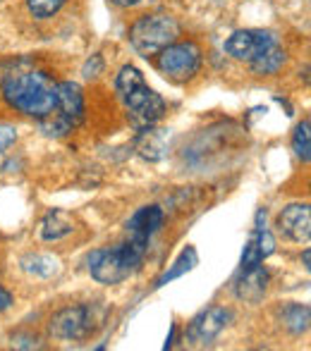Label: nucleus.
Segmentation results:
<instances>
[{
	"mask_svg": "<svg viewBox=\"0 0 311 351\" xmlns=\"http://www.w3.org/2000/svg\"><path fill=\"white\" fill-rule=\"evenodd\" d=\"M17 141V132H14V127L10 125H0V153L8 151L12 143Z\"/></svg>",
	"mask_w": 311,
	"mask_h": 351,
	"instance_id": "21",
	"label": "nucleus"
},
{
	"mask_svg": "<svg viewBox=\"0 0 311 351\" xmlns=\"http://www.w3.org/2000/svg\"><path fill=\"white\" fill-rule=\"evenodd\" d=\"M65 3L67 0H27V8L36 19H48L60 12V8Z\"/></svg>",
	"mask_w": 311,
	"mask_h": 351,
	"instance_id": "18",
	"label": "nucleus"
},
{
	"mask_svg": "<svg viewBox=\"0 0 311 351\" xmlns=\"http://www.w3.org/2000/svg\"><path fill=\"white\" fill-rule=\"evenodd\" d=\"M285 325L295 332H302V330L309 328V308L307 306H288L283 313Z\"/></svg>",
	"mask_w": 311,
	"mask_h": 351,
	"instance_id": "17",
	"label": "nucleus"
},
{
	"mask_svg": "<svg viewBox=\"0 0 311 351\" xmlns=\"http://www.w3.org/2000/svg\"><path fill=\"white\" fill-rule=\"evenodd\" d=\"M56 110H58L56 130L60 132V134L75 130L79 122L84 120V96H82V88H79L75 82L58 84Z\"/></svg>",
	"mask_w": 311,
	"mask_h": 351,
	"instance_id": "8",
	"label": "nucleus"
},
{
	"mask_svg": "<svg viewBox=\"0 0 311 351\" xmlns=\"http://www.w3.org/2000/svg\"><path fill=\"white\" fill-rule=\"evenodd\" d=\"M194 265H196V251L189 246V249L182 251L180 258L175 261V265H172V268L168 270V273L163 275L161 280H158V287H163V285H165V282H170V280H175V278H180V275L189 273V270L194 268Z\"/></svg>",
	"mask_w": 311,
	"mask_h": 351,
	"instance_id": "15",
	"label": "nucleus"
},
{
	"mask_svg": "<svg viewBox=\"0 0 311 351\" xmlns=\"http://www.w3.org/2000/svg\"><path fill=\"white\" fill-rule=\"evenodd\" d=\"M115 86L137 127H154L165 115V101L146 84L144 74L135 65L122 67L115 79Z\"/></svg>",
	"mask_w": 311,
	"mask_h": 351,
	"instance_id": "2",
	"label": "nucleus"
},
{
	"mask_svg": "<svg viewBox=\"0 0 311 351\" xmlns=\"http://www.w3.org/2000/svg\"><path fill=\"white\" fill-rule=\"evenodd\" d=\"M10 304H12V296H10L8 289H3V287H0V311L10 308Z\"/></svg>",
	"mask_w": 311,
	"mask_h": 351,
	"instance_id": "22",
	"label": "nucleus"
},
{
	"mask_svg": "<svg viewBox=\"0 0 311 351\" xmlns=\"http://www.w3.org/2000/svg\"><path fill=\"white\" fill-rule=\"evenodd\" d=\"M24 270H29L34 275H41V278H48L58 268H56V261L48 258V256H29V258H24Z\"/></svg>",
	"mask_w": 311,
	"mask_h": 351,
	"instance_id": "19",
	"label": "nucleus"
},
{
	"mask_svg": "<svg viewBox=\"0 0 311 351\" xmlns=\"http://www.w3.org/2000/svg\"><path fill=\"white\" fill-rule=\"evenodd\" d=\"M266 287H268V273L259 263L254 268L242 270V278L237 280V296L249 301V304H256L266 294Z\"/></svg>",
	"mask_w": 311,
	"mask_h": 351,
	"instance_id": "12",
	"label": "nucleus"
},
{
	"mask_svg": "<svg viewBox=\"0 0 311 351\" xmlns=\"http://www.w3.org/2000/svg\"><path fill=\"white\" fill-rule=\"evenodd\" d=\"M177 38H180V24L170 14H144L141 19H137L130 32L132 46L144 58L158 56Z\"/></svg>",
	"mask_w": 311,
	"mask_h": 351,
	"instance_id": "4",
	"label": "nucleus"
},
{
	"mask_svg": "<svg viewBox=\"0 0 311 351\" xmlns=\"http://www.w3.org/2000/svg\"><path fill=\"white\" fill-rule=\"evenodd\" d=\"M163 225V210L158 206H144L132 215V220L127 222V230H130V237L139 241H149L151 237L161 230Z\"/></svg>",
	"mask_w": 311,
	"mask_h": 351,
	"instance_id": "11",
	"label": "nucleus"
},
{
	"mask_svg": "<svg viewBox=\"0 0 311 351\" xmlns=\"http://www.w3.org/2000/svg\"><path fill=\"white\" fill-rule=\"evenodd\" d=\"M115 5H120V8H130V5H137L139 0H113Z\"/></svg>",
	"mask_w": 311,
	"mask_h": 351,
	"instance_id": "23",
	"label": "nucleus"
},
{
	"mask_svg": "<svg viewBox=\"0 0 311 351\" xmlns=\"http://www.w3.org/2000/svg\"><path fill=\"white\" fill-rule=\"evenodd\" d=\"M146 246L149 241H139L130 237L127 241L117 244L115 249H98L89 256V270L91 278L101 285H117V282L127 280L132 273H137L146 256Z\"/></svg>",
	"mask_w": 311,
	"mask_h": 351,
	"instance_id": "3",
	"label": "nucleus"
},
{
	"mask_svg": "<svg viewBox=\"0 0 311 351\" xmlns=\"http://www.w3.org/2000/svg\"><path fill=\"white\" fill-rule=\"evenodd\" d=\"M156 65L172 82H189L201 70V51L192 41H175L158 53Z\"/></svg>",
	"mask_w": 311,
	"mask_h": 351,
	"instance_id": "5",
	"label": "nucleus"
},
{
	"mask_svg": "<svg viewBox=\"0 0 311 351\" xmlns=\"http://www.w3.org/2000/svg\"><path fill=\"white\" fill-rule=\"evenodd\" d=\"M285 62V51L280 46L270 48V51H266L264 56H259L256 60H251V70H254L256 74H275L283 67Z\"/></svg>",
	"mask_w": 311,
	"mask_h": 351,
	"instance_id": "14",
	"label": "nucleus"
},
{
	"mask_svg": "<svg viewBox=\"0 0 311 351\" xmlns=\"http://www.w3.org/2000/svg\"><path fill=\"white\" fill-rule=\"evenodd\" d=\"M261 261L264 258H261L259 246H256V239H254V234H251L249 241H246V246H244V254H242V270L254 268V265H259Z\"/></svg>",
	"mask_w": 311,
	"mask_h": 351,
	"instance_id": "20",
	"label": "nucleus"
},
{
	"mask_svg": "<svg viewBox=\"0 0 311 351\" xmlns=\"http://www.w3.org/2000/svg\"><path fill=\"white\" fill-rule=\"evenodd\" d=\"M278 230L292 241H309L311 210L307 204H292L278 215Z\"/></svg>",
	"mask_w": 311,
	"mask_h": 351,
	"instance_id": "10",
	"label": "nucleus"
},
{
	"mask_svg": "<svg viewBox=\"0 0 311 351\" xmlns=\"http://www.w3.org/2000/svg\"><path fill=\"white\" fill-rule=\"evenodd\" d=\"M96 328V313L91 306H70L51 318V335L58 339H87Z\"/></svg>",
	"mask_w": 311,
	"mask_h": 351,
	"instance_id": "6",
	"label": "nucleus"
},
{
	"mask_svg": "<svg viewBox=\"0 0 311 351\" xmlns=\"http://www.w3.org/2000/svg\"><path fill=\"white\" fill-rule=\"evenodd\" d=\"M3 96L10 108L29 117L46 120L56 112L58 84L46 72H14L3 82Z\"/></svg>",
	"mask_w": 311,
	"mask_h": 351,
	"instance_id": "1",
	"label": "nucleus"
},
{
	"mask_svg": "<svg viewBox=\"0 0 311 351\" xmlns=\"http://www.w3.org/2000/svg\"><path fill=\"white\" fill-rule=\"evenodd\" d=\"M228 320H230L228 308H223V306H211V308L201 311V313L192 320L189 330H187V337L196 344H206L223 332Z\"/></svg>",
	"mask_w": 311,
	"mask_h": 351,
	"instance_id": "9",
	"label": "nucleus"
},
{
	"mask_svg": "<svg viewBox=\"0 0 311 351\" xmlns=\"http://www.w3.org/2000/svg\"><path fill=\"white\" fill-rule=\"evenodd\" d=\"M275 46H278V41H275V36L270 32H261V29H242V32H235L233 36L225 41V53L233 56L235 60L251 62Z\"/></svg>",
	"mask_w": 311,
	"mask_h": 351,
	"instance_id": "7",
	"label": "nucleus"
},
{
	"mask_svg": "<svg viewBox=\"0 0 311 351\" xmlns=\"http://www.w3.org/2000/svg\"><path fill=\"white\" fill-rule=\"evenodd\" d=\"M292 148L304 162H309L311 158V132H309V120L299 122L297 130H295V136H292Z\"/></svg>",
	"mask_w": 311,
	"mask_h": 351,
	"instance_id": "16",
	"label": "nucleus"
},
{
	"mask_svg": "<svg viewBox=\"0 0 311 351\" xmlns=\"http://www.w3.org/2000/svg\"><path fill=\"white\" fill-rule=\"evenodd\" d=\"M72 230H75V227H72L70 215H65L62 210H53L51 215L43 220L41 237L46 241H56V239H62V237H67Z\"/></svg>",
	"mask_w": 311,
	"mask_h": 351,
	"instance_id": "13",
	"label": "nucleus"
}]
</instances>
